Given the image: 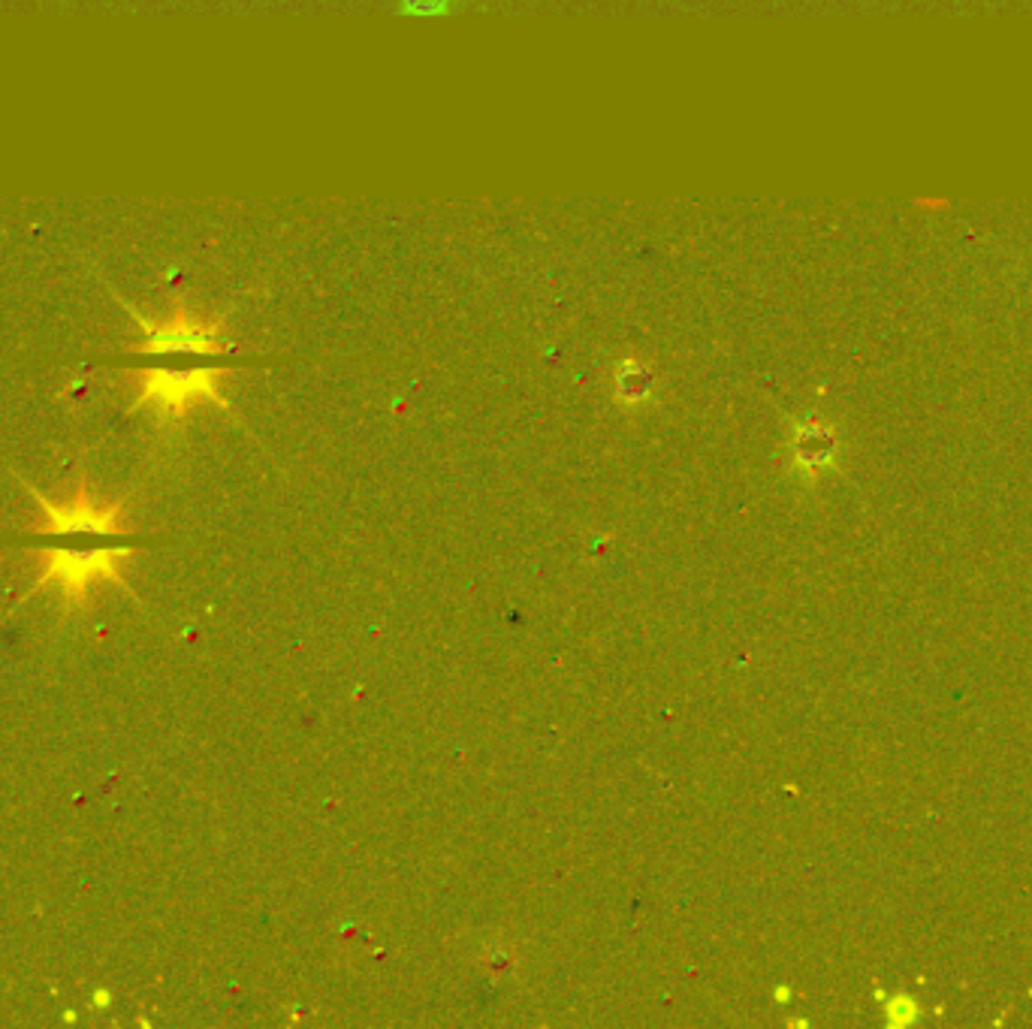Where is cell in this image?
<instances>
[{"mask_svg": "<svg viewBox=\"0 0 1032 1029\" xmlns=\"http://www.w3.org/2000/svg\"><path fill=\"white\" fill-rule=\"evenodd\" d=\"M43 556V568H40V577L34 583V589L25 595H37L40 589L46 586H55L58 589V598L64 601V610H73L85 601L88 589L97 583V580H112L118 583L121 589H127L124 577H121V562L130 556L127 547H103V550H40ZM130 592V589H127Z\"/></svg>", "mask_w": 1032, "mask_h": 1029, "instance_id": "cell-1", "label": "cell"}, {"mask_svg": "<svg viewBox=\"0 0 1032 1029\" xmlns=\"http://www.w3.org/2000/svg\"><path fill=\"white\" fill-rule=\"evenodd\" d=\"M221 369H194V372H166L148 369L139 375V399L136 408H154L160 417H182L188 405L197 399H212L227 405L218 393Z\"/></svg>", "mask_w": 1032, "mask_h": 1029, "instance_id": "cell-2", "label": "cell"}, {"mask_svg": "<svg viewBox=\"0 0 1032 1029\" xmlns=\"http://www.w3.org/2000/svg\"><path fill=\"white\" fill-rule=\"evenodd\" d=\"M133 320L145 332L142 351L151 354H172V351H191V354H221L224 351V329L218 320H203L185 308H179L172 317L151 323L148 317L133 311Z\"/></svg>", "mask_w": 1032, "mask_h": 1029, "instance_id": "cell-3", "label": "cell"}, {"mask_svg": "<svg viewBox=\"0 0 1032 1029\" xmlns=\"http://www.w3.org/2000/svg\"><path fill=\"white\" fill-rule=\"evenodd\" d=\"M34 492V489H31ZM40 510H43V517L49 526H43V532H52V535H67V532H94V535H124L127 529L121 526V507L112 504V507H97L88 492L82 489L70 504L58 507L52 501H46V495L34 492Z\"/></svg>", "mask_w": 1032, "mask_h": 1029, "instance_id": "cell-4", "label": "cell"}, {"mask_svg": "<svg viewBox=\"0 0 1032 1029\" xmlns=\"http://www.w3.org/2000/svg\"><path fill=\"white\" fill-rule=\"evenodd\" d=\"M652 390V375L646 372L643 363L637 360H622L616 366V393L625 399V402H640L646 399Z\"/></svg>", "mask_w": 1032, "mask_h": 1029, "instance_id": "cell-5", "label": "cell"}, {"mask_svg": "<svg viewBox=\"0 0 1032 1029\" xmlns=\"http://www.w3.org/2000/svg\"><path fill=\"white\" fill-rule=\"evenodd\" d=\"M450 10H453V0H399V13L402 16H417V19L444 16Z\"/></svg>", "mask_w": 1032, "mask_h": 1029, "instance_id": "cell-6", "label": "cell"}]
</instances>
